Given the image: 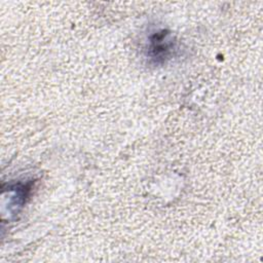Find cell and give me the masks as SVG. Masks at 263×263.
<instances>
[{
    "mask_svg": "<svg viewBox=\"0 0 263 263\" xmlns=\"http://www.w3.org/2000/svg\"><path fill=\"white\" fill-rule=\"evenodd\" d=\"M177 47L175 39L173 38L172 34L164 29L153 32V34L149 37L147 55L156 64L163 63L171 59Z\"/></svg>",
    "mask_w": 263,
    "mask_h": 263,
    "instance_id": "1",
    "label": "cell"
}]
</instances>
